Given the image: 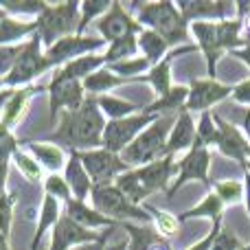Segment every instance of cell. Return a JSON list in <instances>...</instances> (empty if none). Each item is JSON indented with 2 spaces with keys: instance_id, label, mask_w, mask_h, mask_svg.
Segmentation results:
<instances>
[{
  "instance_id": "1",
  "label": "cell",
  "mask_w": 250,
  "mask_h": 250,
  "mask_svg": "<svg viewBox=\"0 0 250 250\" xmlns=\"http://www.w3.org/2000/svg\"><path fill=\"white\" fill-rule=\"evenodd\" d=\"M105 123L108 121L97 105V99L86 97L77 110H64L62 112V123L51 134V141L62 143L70 151L99 149Z\"/></svg>"
},
{
  "instance_id": "2",
  "label": "cell",
  "mask_w": 250,
  "mask_h": 250,
  "mask_svg": "<svg viewBox=\"0 0 250 250\" xmlns=\"http://www.w3.org/2000/svg\"><path fill=\"white\" fill-rule=\"evenodd\" d=\"M173 121H176L173 114H160L154 123L147 125L121 154H119L121 160L129 169L132 167L138 169V167H145V165L163 158V156H167L165 149H167V138L173 127Z\"/></svg>"
},
{
  "instance_id": "3",
  "label": "cell",
  "mask_w": 250,
  "mask_h": 250,
  "mask_svg": "<svg viewBox=\"0 0 250 250\" xmlns=\"http://www.w3.org/2000/svg\"><path fill=\"white\" fill-rule=\"evenodd\" d=\"M38 24V38L46 48H51L55 42L68 35H77L79 26V2L68 0V2L60 4H48L44 2L42 11L35 18Z\"/></svg>"
},
{
  "instance_id": "4",
  "label": "cell",
  "mask_w": 250,
  "mask_h": 250,
  "mask_svg": "<svg viewBox=\"0 0 250 250\" xmlns=\"http://www.w3.org/2000/svg\"><path fill=\"white\" fill-rule=\"evenodd\" d=\"M138 24L156 31L160 38H165L167 46L180 44L187 40V22L180 16L176 2H147L138 7Z\"/></svg>"
},
{
  "instance_id": "5",
  "label": "cell",
  "mask_w": 250,
  "mask_h": 250,
  "mask_svg": "<svg viewBox=\"0 0 250 250\" xmlns=\"http://www.w3.org/2000/svg\"><path fill=\"white\" fill-rule=\"evenodd\" d=\"M90 200L95 211H99L108 220L119 222V224H123V222L151 224V215L147 213V208L132 204L114 185H92Z\"/></svg>"
},
{
  "instance_id": "6",
  "label": "cell",
  "mask_w": 250,
  "mask_h": 250,
  "mask_svg": "<svg viewBox=\"0 0 250 250\" xmlns=\"http://www.w3.org/2000/svg\"><path fill=\"white\" fill-rule=\"evenodd\" d=\"M44 70H51V64H48L46 55L42 51V42H40L38 33H33L29 42L20 46V53H18L9 75L2 79V83L7 88L22 86V83H29L35 77H40Z\"/></svg>"
},
{
  "instance_id": "7",
  "label": "cell",
  "mask_w": 250,
  "mask_h": 250,
  "mask_svg": "<svg viewBox=\"0 0 250 250\" xmlns=\"http://www.w3.org/2000/svg\"><path fill=\"white\" fill-rule=\"evenodd\" d=\"M158 117L160 114L138 112V114H132V117L119 119V121H108L104 129V136H101V147L112 151V154H121L125 147Z\"/></svg>"
},
{
  "instance_id": "8",
  "label": "cell",
  "mask_w": 250,
  "mask_h": 250,
  "mask_svg": "<svg viewBox=\"0 0 250 250\" xmlns=\"http://www.w3.org/2000/svg\"><path fill=\"white\" fill-rule=\"evenodd\" d=\"M77 154L92 185H114V180L121 173L129 171V167L121 160V156L112 154L104 147L90 151H77Z\"/></svg>"
},
{
  "instance_id": "9",
  "label": "cell",
  "mask_w": 250,
  "mask_h": 250,
  "mask_svg": "<svg viewBox=\"0 0 250 250\" xmlns=\"http://www.w3.org/2000/svg\"><path fill=\"white\" fill-rule=\"evenodd\" d=\"M105 46V40L101 38H88V35H68V38H62L60 42H55L51 48H46V60L51 64V68L55 66H64L68 62L77 60L83 55H92V51Z\"/></svg>"
},
{
  "instance_id": "10",
  "label": "cell",
  "mask_w": 250,
  "mask_h": 250,
  "mask_svg": "<svg viewBox=\"0 0 250 250\" xmlns=\"http://www.w3.org/2000/svg\"><path fill=\"white\" fill-rule=\"evenodd\" d=\"M97 31L101 33V40L105 42H117V40L125 38V35H136L143 33V26L138 24V20H134L127 11L123 9L121 2H110V9L95 20Z\"/></svg>"
},
{
  "instance_id": "11",
  "label": "cell",
  "mask_w": 250,
  "mask_h": 250,
  "mask_svg": "<svg viewBox=\"0 0 250 250\" xmlns=\"http://www.w3.org/2000/svg\"><path fill=\"white\" fill-rule=\"evenodd\" d=\"M213 121H215L217 127V149L226 156V158L239 163V167H246L248 158H250V143L248 138L244 136L242 132L237 129V125H233L230 121L222 119L220 114H213Z\"/></svg>"
},
{
  "instance_id": "12",
  "label": "cell",
  "mask_w": 250,
  "mask_h": 250,
  "mask_svg": "<svg viewBox=\"0 0 250 250\" xmlns=\"http://www.w3.org/2000/svg\"><path fill=\"white\" fill-rule=\"evenodd\" d=\"M230 95H233V86L213 82V79H195L189 86L185 110L187 112H208L213 105L229 99Z\"/></svg>"
},
{
  "instance_id": "13",
  "label": "cell",
  "mask_w": 250,
  "mask_h": 250,
  "mask_svg": "<svg viewBox=\"0 0 250 250\" xmlns=\"http://www.w3.org/2000/svg\"><path fill=\"white\" fill-rule=\"evenodd\" d=\"M83 86L82 82L75 79H64L57 73H53V79L48 83V110H51V119L55 121L60 110H77L83 104Z\"/></svg>"
},
{
  "instance_id": "14",
  "label": "cell",
  "mask_w": 250,
  "mask_h": 250,
  "mask_svg": "<svg viewBox=\"0 0 250 250\" xmlns=\"http://www.w3.org/2000/svg\"><path fill=\"white\" fill-rule=\"evenodd\" d=\"M105 230V229H104ZM104 230H90L79 226L73 222L68 215H60V220L53 226V237H51V248L48 250H70L75 246H83V244L99 242L104 237Z\"/></svg>"
},
{
  "instance_id": "15",
  "label": "cell",
  "mask_w": 250,
  "mask_h": 250,
  "mask_svg": "<svg viewBox=\"0 0 250 250\" xmlns=\"http://www.w3.org/2000/svg\"><path fill=\"white\" fill-rule=\"evenodd\" d=\"M208 167H211V151L208 149H189L187 156L176 163V182L169 189V195H173L182 185L191 180H200L208 187Z\"/></svg>"
},
{
  "instance_id": "16",
  "label": "cell",
  "mask_w": 250,
  "mask_h": 250,
  "mask_svg": "<svg viewBox=\"0 0 250 250\" xmlns=\"http://www.w3.org/2000/svg\"><path fill=\"white\" fill-rule=\"evenodd\" d=\"M132 171L136 176L141 189L149 198L154 191H163L167 187V182L176 176V160H173V156H163V158L154 160V163L145 165V167L132 169Z\"/></svg>"
},
{
  "instance_id": "17",
  "label": "cell",
  "mask_w": 250,
  "mask_h": 250,
  "mask_svg": "<svg viewBox=\"0 0 250 250\" xmlns=\"http://www.w3.org/2000/svg\"><path fill=\"white\" fill-rule=\"evenodd\" d=\"M185 22H220L229 18L233 4L229 2H213V0H182L176 4Z\"/></svg>"
},
{
  "instance_id": "18",
  "label": "cell",
  "mask_w": 250,
  "mask_h": 250,
  "mask_svg": "<svg viewBox=\"0 0 250 250\" xmlns=\"http://www.w3.org/2000/svg\"><path fill=\"white\" fill-rule=\"evenodd\" d=\"M191 31H193L195 40H198V46L202 48L204 57H207L208 64V77H215L217 75V62L222 57V48L217 42V29L215 22H191Z\"/></svg>"
},
{
  "instance_id": "19",
  "label": "cell",
  "mask_w": 250,
  "mask_h": 250,
  "mask_svg": "<svg viewBox=\"0 0 250 250\" xmlns=\"http://www.w3.org/2000/svg\"><path fill=\"white\" fill-rule=\"evenodd\" d=\"M121 229L129 235L127 250H171V244L158 235V230L151 224H134V222H123Z\"/></svg>"
},
{
  "instance_id": "20",
  "label": "cell",
  "mask_w": 250,
  "mask_h": 250,
  "mask_svg": "<svg viewBox=\"0 0 250 250\" xmlns=\"http://www.w3.org/2000/svg\"><path fill=\"white\" fill-rule=\"evenodd\" d=\"M64 182L68 185L70 195L77 202H86V198L92 191V182L88 178L86 169H83L82 160H79L77 151H70L68 160H66V171H64Z\"/></svg>"
},
{
  "instance_id": "21",
  "label": "cell",
  "mask_w": 250,
  "mask_h": 250,
  "mask_svg": "<svg viewBox=\"0 0 250 250\" xmlns=\"http://www.w3.org/2000/svg\"><path fill=\"white\" fill-rule=\"evenodd\" d=\"M193 138H195L193 117H191V112L182 110V112H178L176 121H173L171 132H169L167 149H165V154L173 156V154H178V151H182V149H191V145H193Z\"/></svg>"
},
{
  "instance_id": "22",
  "label": "cell",
  "mask_w": 250,
  "mask_h": 250,
  "mask_svg": "<svg viewBox=\"0 0 250 250\" xmlns=\"http://www.w3.org/2000/svg\"><path fill=\"white\" fill-rule=\"evenodd\" d=\"M64 215H68L73 222H77L79 226H83V229H121V224L114 220H108L105 215H101L99 211H95V208L86 207V202H77V200L70 198L68 202H66V213Z\"/></svg>"
},
{
  "instance_id": "23",
  "label": "cell",
  "mask_w": 250,
  "mask_h": 250,
  "mask_svg": "<svg viewBox=\"0 0 250 250\" xmlns=\"http://www.w3.org/2000/svg\"><path fill=\"white\" fill-rule=\"evenodd\" d=\"M105 64H108V62H105V55H97V53H92V55H83V57H77V60L68 62V64H64L62 68H57L55 73L64 79L83 82V79L90 77L92 73H97L99 68H104Z\"/></svg>"
},
{
  "instance_id": "24",
  "label": "cell",
  "mask_w": 250,
  "mask_h": 250,
  "mask_svg": "<svg viewBox=\"0 0 250 250\" xmlns=\"http://www.w3.org/2000/svg\"><path fill=\"white\" fill-rule=\"evenodd\" d=\"M29 151L33 154V158L38 160L40 167L48 169L51 173H57L66 165V154L62 147L53 145V143H26Z\"/></svg>"
},
{
  "instance_id": "25",
  "label": "cell",
  "mask_w": 250,
  "mask_h": 250,
  "mask_svg": "<svg viewBox=\"0 0 250 250\" xmlns=\"http://www.w3.org/2000/svg\"><path fill=\"white\" fill-rule=\"evenodd\" d=\"M35 31H38L35 20H18L7 13L0 22V46H16V42H20L26 35H33Z\"/></svg>"
},
{
  "instance_id": "26",
  "label": "cell",
  "mask_w": 250,
  "mask_h": 250,
  "mask_svg": "<svg viewBox=\"0 0 250 250\" xmlns=\"http://www.w3.org/2000/svg\"><path fill=\"white\" fill-rule=\"evenodd\" d=\"M132 82H145V75H141V77H136V79H123V77H117L110 68H99L97 73H92L90 77L83 79L82 86H83V90L99 97V95H104L105 90H110V88H117V86L132 83Z\"/></svg>"
},
{
  "instance_id": "27",
  "label": "cell",
  "mask_w": 250,
  "mask_h": 250,
  "mask_svg": "<svg viewBox=\"0 0 250 250\" xmlns=\"http://www.w3.org/2000/svg\"><path fill=\"white\" fill-rule=\"evenodd\" d=\"M242 20L239 18H226V20L215 22V29H217V42H220L222 51H237V48L248 46V42L242 38Z\"/></svg>"
},
{
  "instance_id": "28",
  "label": "cell",
  "mask_w": 250,
  "mask_h": 250,
  "mask_svg": "<svg viewBox=\"0 0 250 250\" xmlns=\"http://www.w3.org/2000/svg\"><path fill=\"white\" fill-rule=\"evenodd\" d=\"M187 95H189V88H182V86H171V90L167 92L165 97H160L158 101H154L151 105L143 108L141 112H147V114H171L176 110H185V101H187Z\"/></svg>"
},
{
  "instance_id": "29",
  "label": "cell",
  "mask_w": 250,
  "mask_h": 250,
  "mask_svg": "<svg viewBox=\"0 0 250 250\" xmlns=\"http://www.w3.org/2000/svg\"><path fill=\"white\" fill-rule=\"evenodd\" d=\"M57 220H60V202L44 193L42 208H40V222H38V229H35V237H33V242H31V250H40V242H42L44 233H46L51 226H55Z\"/></svg>"
},
{
  "instance_id": "30",
  "label": "cell",
  "mask_w": 250,
  "mask_h": 250,
  "mask_svg": "<svg viewBox=\"0 0 250 250\" xmlns=\"http://www.w3.org/2000/svg\"><path fill=\"white\" fill-rule=\"evenodd\" d=\"M141 38H138V48H141L143 53H145V60L149 62V66H156L160 64V62L165 60V53H167V42H165V38H160L156 31H149L145 29L143 33H138Z\"/></svg>"
},
{
  "instance_id": "31",
  "label": "cell",
  "mask_w": 250,
  "mask_h": 250,
  "mask_svg": "<svg viewBox=\"0 0 250 250\" xmlns=\"http://www.w3.org/2000/svg\"><path fill=\"white\" fill-rule=\"evenodd\" d=\"M95 99H97V105H99L101 112L110 117V121H119V119L132 117L138 110V105L129 104V101H125V99H117V97L99 95V97H95Z\"/></svg>"
},
{
  "instance_id": "32",
  "label": "cell",
  "mask_w": 250,
  "mask_h": 250,
  "mask_svg": "<svg viewBox=\"0 0 250 250\" xmlns=\"http://www.w3.org/2000/svg\"><path fill=\"white\" fill-rule=\"evenodd\" d=\"M35 92H40V88H29V90L13 92V95L9 97V101L4 104V114H2V119H0V125H2V127H7V129L11 127V125L16 123V119L22 114V110H24L29 97L35 95Z\"/></svg>"
},
{
  "instance_id": "33",
  "label": "cell",
  "mask_w": 250,
  "mask_h": 250,
  "mask_svg": "<svg viewBox=\"0 0 250 250\" xmlns=\"http://www.w3.org/2000/svg\"><path fill=\"white\" fill-rule=\"evenodd\" d=\"M215 141H217V127L215 121H213V114L202 112V119L195 125V138L191 149H202V147L208 149V145H215Z\"/></svg>"
},
{
  "instance_id": "34",
  "label": "cell",
  "mask_w": 250,
  "mask_h": 250,
  "mask_svg": "<svg viewBox=\"0 0 250 250\" xmlns=\"http://www.w3.org/2000/svg\"><path fill=\"white\" fill-rule=\"evenodd\" d=\"M211 217L213 222L215 220H222V215H224V204H222V200L217 198L215 193H208L207 198H204V202H200L195 208H191V211H185L182 213V220H191V217Z\"/></svg>"
},
{
  "instance_id": "35",
  "label": "cell",
  "mask_w": 250,
  "mask_h": 250,
  "mask_svg": "<svg viewBox=\"0 0 250 250\" xmlns=\"http://www.w3.org/2000/svg\"><path fill=\"white\" fill-rule=\"evenodd\" d=\"M136 48H138L136 35H125V38L110 44L108 53H105V62L108 64H117V62H123V60H132L136 55Z\"/></svg>"
},
{
  "instance_id": "36",
  "label": "cell",
  "mask_w": 250,
  "mask_h": 250,
  "mask_svg": "<svg viewBox=\"0 0 250 250\" xmlns=\"http://www.w3.org/2000/svg\"><path fill=\"white\" fill-rule=\"evenodd\" d=\"M110 9V2L105 0H86L79 4V26H77V35H83V31L88 29L95 18H101L105 11Z\"/></svg>"
},
{
  "instance_id": "37",
  "label": "cell",
  "mask_w": 250,
  "mask_h": 250,
  "mask_svg": "<svg viewBox=\"0 0 250 250\" xmlns=\"http://www.w3.org/2000/svg\"><path fill=\"white\" fill-rule=\"evenodd\" d=\"M149 62L145 57H132V60H123V62H117V64H110V70H112L117 77H123V79H136L141 77L143 70H149Z\"/></svg>"
},
{
  "instance_id": "38",
  "label": "cell",
  "mask_w": 250,
  "mask_h": 250,
  "mask_svg": "<svg viewBox=\"0 0 250 250\" xmlns=\"http://www.w3.org/2000/svg\"><path fill=\"white\" fill-rule=\"evenodd\" d=\"M147 213L154 217V229L158 230V235H163L165 239L180 230V220H178L176 215H171V213L158 211V208H147Z\"/></svg>"
},
{
  "instance_id": "39",
  "label": "cell",
  "mask_w": 250,
  "mask_h": 250,
  "mask_svg": "<svg viewBox=\"0 0 250 250\" xmlns=\"http://www.w3.org/2000/svg\"><path fill=\"white\" fill-rule=\"evenodd\" d=\"M13 163H16L18 171H20L29 182H35V185L42 182V167L38 165L35 158H31V156H26L24 151L18 149L16 154H13Z\"/></svg>"
},
{
  "instance_id": "40",
  "label": "cell",
  "mask_w": 250,
  "mask_h": 250,
  "mask_svg": "<svg viewBox=\"0 0 250 250\" xmlns=\"http://www.w3.org/2000/svg\"><path fill=\"white\" fill-rule=\"evenodd\" d=\"M213 193L222 200L224 207L237 204L239 200H244V185L237 180H222V182H215V191Z\"/></svg>"
},
{
  "instance_id": "41",
  "label": "cell",
  "mask_w": 250,
  "mask_h": 250,
  "mask_svg": "<svg viewBox=\"0 0 250 250\" xmlns=\"http://www.w3.org/2000/svg\"><path fill=\"white\" fill-rule=\"evenodd\" d=\"M44 191H46V195H51V198H55L57 202H68L73 195H70V189H68V185L64 182V178L62 176H57V173H51V176L44 180Z\"/></svg>"
},
{
  "instance_id": "42",
  "label": "cell",
  "mask_w": 250,
  "mask_h": 250,
  "mask_svg": "<svg viewBox=\"0 0 250 250\" xmlns=\"http://www.w3.org/2000/svg\"><path fill=\"white\" fill-rule=\"evenodd\" d=\"M13 200H16V193L13 195H9V193L0 195V235H2V237H9V233H11Z\"/></svg>"
},
{
  "instance_id": "43",
  "label": "cell",
  "mask_w": 250,
  "mask_h": 250,
  "mask_svg": "<svg viewBox=\"0 0 250 250\" xmlns=\"http://www.w3.org/2000/svg\"><path fill=\"white\" fill-rule=\"evenodd\" d=\"M242 248H244L242 239L235 237L226 226H222L217 237L213 239V244H211V250H242Z\"/></svg>"
},
{
  "instance_id": "44",
  "label": "cell",
  "mask_w": 250,
  "mask_h": 250,
  "mask_svg": "<svg viewBox=\"0 0 250 250\" xmlns=\"http://www.w3.org/2000/svg\"><path fill=\"white\" fill-rule=\"evenodd\" d=\"M18 145H20V141L7 127L0 125V163H9V156L16 154Z\"/></svg>"
},
{
  "instance_id": "45",
  "label": "cell",
  "mask_w": 250,
  "mask_h": 250,
  "mask_svg": "<svg viewBox=\"0 0 250 250\" xmlns=\"http://www.w3.org/2000/svg\"><path fill=\"white\" fill-rule=\"evenodd\" d=\"M20 46H0V79H4L9 75L18 53H20Z\"/></svg>"
},
{
  "instance_id": "46",
  "label": "cell",
  "mask_w": 250,
  "mask_h": 250,
  "mask_svg": "<svg viewBox=\"0 0 250 250\" xmlns=\"http://www.w3.org/2000/svg\"><path fill=\"white\" fill-rule=\"evenodd\" d=\"M220 229H222V220H215V222H213V226H211V230H208L207 237L200 239L198 244H193V246H191L189 250H211V244H213V239L217 237Z\"/></svg>"
},
{
  "instance_id": "47",
  "label": "cell",
  "mask_w": 250,
  "mask_h": 250,
  "mask_svg": "<svg viewBox=\"0 0 250 250\" xmlns=\"http://www.w3.org/2000/svg\"><path fill=\"white\" fill-rule=\"evenodd\" d=\"M233 97L237 104H244V105H250V79L246 82L237 83V86H233Z\"/></svg>"
},
{
  "instance_id": "48",
  "label": "cell",
  "mask_w": 250,
  "mask_h": 250,
  "mask_svg": "<svg viewBox=\"0 0 250 250\" xmlns=\"http://www.w3.org/2000/svg\"><path fill=\"white\" fill-rule=\"evenodd\" d=\"M114 233V229H105L104 230V237L99 242H92V244H83V246H75L70 250H105V244H108V237Z\"/></svg>"
},
{
  "instance_id": "49",
  "label": "cell",
  "mask_w": 250,
  "mask_h": 250,
  "mask_svg": "<svg viewBox=\"0 0 250 250\" xmlns=\"http://www.w3.org/2000/svg\"><path fill=\"white\" fill-rule=\"evenodd\" d=\"M7 178H9V163H0V195L7 193Z\"/></svg>"
},
{
  "instance_id": "50",
  "label": "cell",
  "mask_w": 250,
  "mask_h": 250,
  "mask_svg": "<svg viewBox=\"0 0 250 250\" xmlns=\"http://www.w3.org/2000/svg\"><path fill=\"white\" fill-rule=\"evenodd\" d=\"M230 55L237 57V60H242L244 64L250 68V44H248V46H244V48H237V51H233Z\"/></svg>"
},
{
  "instance_id": "51",
  "label": "cell",
  "mask_w": 250,
  "mask_h": 250,
  "mask_svg": "<svg viewBox=\"0 0 250 250\" xmlns=\"http://www.w3.org/2000/svg\"><path fill=\"white\" fill-rule=\"evenodd\" d=\"M244 127V134H246V138H248V143H250V108H246L242 112V123H239Z\"/></svg>"
},
{
  "instance_id": "52",
  "label": "cell",
  "mask_w": 250,
  "mask_h": 250,
  "mask_svg": "<svg viewBox=\"0 0 250 250\" xmlns=\"http://www.w3.org/2000/svg\"><path fill=\"white\" fill-rule=\"evenodd\" d=\"M244 200H246V208L250 215V176L244 171Z\"/></svg>"
},
{
  "instance_id": "53",
  "label": "cell",
  "mask_w": 250,
  "mask_h": 250,
  "mask_svg": "<svg viewBox=\"0 0 250 250\" xmlns=\"http://www.w3.org/2000/svg\"><path fill=\"white\" fill-rule=\"evenodd\" d=\"M13 95L11 88H4V90H0V108H4V104L9 101V97Z\"/></svg>"
},
{
  "instance_id": "54",
  "label": "cell",
  "mask_w": 250,
  "mask_h": 250,
  "mask_svg": "<svg viewBox=\"0 0 250 250\" xmlns=\"http://www.w3.org/2000/svg\"><path fill=\"white\" fill-rule=\"evenodd\" d=\"M105 250H127V242L121 239V242H117V244H105Z\"/></svg>"
},
{
  "instance_id": "55",
  "label": "cell",
  "mask_w": 250,
  "mask_h": 250,
  "mask_svg": "<svg viewBox=\"0 0 250 250\" xmlns=\"http://www.w3.org/2000/svg\"><path fill=\"white\" fill-rule=\"evenodd\" d=\"M0 250H9V246H7V237H2V235H0Z\"/></svg>"
},
{
  "instance_id": "56",
  "label": "cell",
  "mask_w": 250,
  "mask_h": 250,
  "mask_svg": "<svg viewBox=\"0 0 250 250\" xmlns=\"http://www.w3.org/2000/svg\"><path fill=\"white\" fill-rule=\"evenodd\" d=\"M244 171H246V173H248V176H250V160H248V163H246V167H244Z\"/></svg>"
},
{
  "instance_id": "57",
  "label": "cell",
  "mask_w": 250,
  "mask_h": 250,
  "mask_svg": "<svg viewBox=\"0 0 250 250\" xmlns=\"http://www.w3.org/2000/svg\"><path fill=\"white\" fill-rule=\"evenodd\" d=\"M7 16V11H4V9H0V22H2V18Z\"/></svg>"
},
{
  "instance_id": "58",
  "label": "cell",
  "mask_w": 250,
  "mask_h": 250,
  "mask_svg": "<svg viewBox=\"0 0 250 250\" xmlns=\"http://www.w3.org/2000/svg\"><path fill=\"white\" fill-rule=\"evenodd\" d=\"M242 250H250V244H248V246H244V248H242Z\"/></svg>"
},
{
  "instance_id": "59",
  "label": "cell",
  "mask_w": 250,
  "mask_h": 250,
  "mask_svg": "<svg viewBox=\"0 0 250 250\" xmlns=\"http://www.w3.org/2000/svg\"><path fill=\"white\" fill-rule=\"evenodd\" d=\"M0 86H2V79H0Z\"/></svg>"
}]
</instances>
